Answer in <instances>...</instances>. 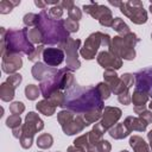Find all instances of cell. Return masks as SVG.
I'll return each mask as SVG.
<instances>
[{
	"mask_svg": "<svg viewBox=\"0 0 152 152\" xmlns=\"http://www.w3.org/2000/svg\"><path fill=\"white\" fill-rule=\"evenodd\" d=\"M64 109L71 110L72 113L84 115L95 109H104L103 100L100 96L96 87H80L74 84L65 90Z\"/></svg>",
	"mask_w": 152,
	"mask_h": 152,
	"instance_id": "1",
	"label": "cell"
},
{
	"mask_svg": "<svg viewBox=\"0 0 152 152\" xmlns=\"http://www.w3.org/2000/svg\"><path fill=\"white\" fill-rule=\"evenodd\" d=\"M1 31V57L13 53H26L27 56L36 49L27 38V27L21 30H5Z\"/></svg>",
	"mask_w": 152,
	"mask_h": 152,
	"instance_id": "2",
	"label": "cell"
},
{
	"mask_svg": "<svg viewBox=\"0 0 152 152\" xmlns=\"http://www.w3.org/2000/svg\"><path fill=\"white\" fill-rule=\"evenodd\" d=\"M43 34V45H58L61 46L70 37L69 32L64 27L63 19H52L46 10H42L39 13V24L37 25Z\"/></svg>",
	"mask_w": 152,
	"mask_h": 152,
	"instance_id": "3",
	"label": "cell"
},
{
	"mask_svg": "<svg viewBox=\"0 0 152 152\" xmlns=\"http://www.w3.org/2000/svg\"><path fill=\"white\" fill-rule=\"evenodd\" d=\"M140 42V38L133 33L129 32L125 36H116L112 39V45L108 49L113 53H115L121 59H134L135 58V50L134 46Z\"/></svg>",
	"mask_w": 152,
	"mask_h": 152,
	"instance_id": "4",
	"label": "cell"
},
{
	"mask_svg": "<svg viewBox=\"0 0 152 152\" xmlns=\"http://www.w3.org/2000/svg\"><path fill=\"white\" fill-rule=\"evenodd\" d=\"M57 120L61 124L62 129L66 135H74L76 133H80L88 126L83 115L81 114L75 115V113L68 109L61 110L57 114Z\"/></svg>",
	"mask_w": 152,
	"mask_h": 152,
	"instance_id": "5",
	"label": "cell"
},
{
	"mask_svg": "<svg viewBox=\"0 0 152 152\" xmlns=\"http://www.w3.org/2000/svg\"><path fill=\"white\" fill-rule=\"evenodd\" d=\"M21 127H23V133L19 139L20 145L23 148H30L32 146L34 134L44 128V122L37 113L30 112L25 116V124Z\"/></svg>",
	"mask_w": 152,
	"mask_h": 152,
	"instance_id": "6",
	"label": "cell"
},
{
	"mask_svg": "<svg viewBox=\"0 0 152 152\" xmlns=\"http://www.w3.org/2000/svg\"><path fill=\"white\" fill-rule=\"evenodd\" d=\"M110 45H112V39L109 34L97 31V32L91 33L86 39L83 48L80 49V53L84 59H93L95 58V55L100 46H104L109 49Z\"/></svg>",
	"mask_w": 152,
	"mask_h": 152,
	"instance_id": "7",
	"label": "cell"
},
{
	"mask_svg": "<svg viewBox=\"0 0 152 152\" xmlns=\"http://www.w3.org/2000/svg\"><path fill=\"white\" fill-rule=\"evenodd\" d=\"M120 11L127 18H129L131 21H133L134 24L141 25L147 21V13L142 6V2L140 1L132 0V1L121 2Z\"/></svg>",
	"mask_w": 152,
	"mask_h": 152,
	"instance_id": "8",
	"label": "cell"
},
{
	"mask_svg": "<svg viewBox=\"0 0 152 152\" xmlns=\"http://www.w3.org/2000/svg\"><path fill=\"white\" fill-rule=\"evenodd\" d=\"M83 11L86 13H88L89 15H91L94 19H97L99 23L102 26L112 27L114 18L112 15V11L107 6L99 5L95 1H91L90 5H84L83 6Z\"/></svg>",
	"mask_w": 152,
	"mask_h": 152,
	"instance_id": "9",
	"label": "cell"
},
{
	"mask_svg": "<svg viewBox=\"0 0 152 152\" xmlns=\"http://www.w3.org/2000/svg\"><path fill=\"white\" fill-rule=\"evenodd\" d=\"M80 46H81V40L72 39V38H69L65 43H63L59 46V49L63 48V51L66 55V68L71 71L77 70L81 66V63L78 59V53H77Z\"/></svg>",
	"mask_w": 152,
	"mask_h": 152,
	"instance_id": "10",
	"label": "cell"
},
{
	"mask_svg": "<svg viewBox=\"0 0 152 152\" xmlns=\"http://www.w3.org/2000/svg\"><path fill=\"white\" fill-rule=\"evenodd\" d=\"M135 89L145 91L150 97H152V66L141 69L134 74Z\"/></svg>",
	"mask_w": 152,
	"mask_h": 152,
	"instance_id": "11",
	"label": "cell"
},
{
	"mask_svg": "<svg viewBox=\"0 0 152 152\" xmlns=\"http://www.w3.org/2000/svg\"><path fill=\"white\" fill-rule=\"evenodd\" d=\"M96 59H97V63L104 69L118 70L122 65V59L109 50H103V51L99 52Z\"/></svg>",
	"mask_w": 152,
	"mask_h": 152,
	"instance_id": "12",
	"label": "cell"
},
{
	"mask_svg": "<svg viewBox=\"0 0 152 152\" xmlns=\"http://www.w3.org/2000/svg\"><path fill=\"white\" fill-rule=\"evenodd\" d=\"M121 109L118 107H104L102 112V119H101V125L106 131H109L114 125L118 124L119 119L121 118Z\"/></svg>",
	"mask_w": 152,
	"mask_h": 152,
	"instance_id": "13",
	"label": "cell"
},
{
	"mask_svg": "<svg viewBox=\"0 0 152 152\" xmlns=\"http://www.w3.org/2000/svg\"><path fill=\"white\" fill-rule=\"evenodd\" d=\"M43 61L49 66H57L64 61V51L59 48H45L43 51Z\"/></svg>",
	"mask_w": 152,
	"mask_h": 152,
	"instance_id": "14",
	"label": "cell"
},
{
	"mask_svg": "<svg viewBox=\"0 0 152 152\" xmlns=\"http://www.w3.org/2000/svg\"><path fill=\"white\" fill-rule=\"evenodd\" d=\"M23 65V59L21 55L19 53H13V55H7L2 57V63H1V69L4 72L12 75L15 74L17 70H19Z\"/></svg>",
	"mask_w": 152,
	"mask_h": 152,
	"instance_id": "15",
	"label": "cell"
},
{
	"mask_svg": "<svg viewBox=\"0 0 152 152\" xmlns=\"http://www.w3.org/2000/svg\"><path fill=\"white\" fill-rule=\"evenodd\" d=\"M56 71H57V69L49 66L42 62H36V64L32 66V76H33V78L38 80L39 82L44 81L45 78H48L49 76H51Z\"/></svg>",
	"mask_w": 152,
	"mask_h": 152,
	"instance_id": "16",
	"label": "cell"
},
{
	"mask_svg": "<svg viewBox=\"0 0 152 152\" xmlns=\"http://www.w3.org/2000/svg\"><path fill=\"white\" fill-rule=\"evenodd\" d=\"M125 126L129 129V132H133V131H138V132H144L146 131V127H147V124L140 119L139 116L135 118V116H127L124 121Z\"/></svg>",
	"mask_w": 152,
	"mask_h": 152,
	"instance_id": "17",
	"label": "cell"
},
{
	"mask_svg": "<svg viewBox=\"0 0 152 152\" xmlns=\"http://www.w3.org/2000/svg\"><path fill=\"white\" fill-rule=\"evenodd\" d=\"M129 133H131L129 129L125 126L124 122H122V124H116V125H114V126L108 131V134H109L112 138H114V139H124V138L128 137Z\"/></svg>",
	"mask_w": 152,
	"mask_h": 152,
	"instance_id": "18",
	"label": "cell"
},
{
	"mask_svg": "<svg viewBox=\"0 0 152 152\" xmlns=\"http://www.w3.org/2000/svg\"><path fill=\"white\" fill-rule=\"evenodd\" d=\"M129 145L133 148L134 152H150L148 145L145 142V140L139 135H133L129 138Z\"/></svg>",
	"mask_w": 152,
	"mask_h": 152,
	"instance_id": "19",
	"label": "cell"
},
{
	"mask_svg": "<svg viewBox=\"0 0 152 152\" xmlns=\"http://www.w3.org/2000/svg\"><path fill=\"white\" fill-rule=\"evenodd\" d=\"M110 150H112V146H110L109 141H107L104 139H101L100 141H97L95 144L89 142V145L86 148L87 152H110Z\"/></svg>",
	"mask_w": 152,
	"mask_h": 152,
	"instance_id": "20",
	"label": "cell"
},
{
	"mask_svg": "<svg viewBox=\"0 0 152 152\" xmlns=\"http://www.w3.org/2000/svg\"><path fill=\"white\" fill-rule=\"evenodd\" d=\"M14 91H15V88L12 84H10L8 82H4L0 86V97H1V100L5 101V102L12 101L13 97H14Z\"/></svg>",
	"mask_w": 152,
	"mask_h": 152,
	"instance_id": "21",
	"label": "cell"
},
{
	"mask_svg": "<svg viewBox=\"0 0 152 152\" xmlns=\"http://www.w3.org/2000/svg\"><path fill=\"white\" fill-rule=\"evenodd\" d=\"M36 108L39 113L46 115V116H50L52 114H55V110H56V107L49 101V100H42L39 101L37 104H36Z\"/></svg>",
	"mask_w": 152,
	"mask_h": 152,
	"instance_id": "22",
	"label": "cell"
},
{
	"mask_svg": "<svg viewBox=\"0 0 152 152\" xmlns=\"http://www.w3.org/2000/svg\"><path fill=\"white\" fill-rule=\"evenodd\" d=\"M106 132H107V131L103 128V126L101 125V122L95 124V126L93 127V129L89 132V142L95 144V142L100 141Z\"/></svg>",
	"mask_w": 152,
	"mask_h": 152,
	"instance_id": "23",
	"label": "cell"
},
{
	"mask_svg": "<svg viewBox=\"0 0 152 152\" xmlns=\"http://www.w3.org/2000/svg\"><path fill=\"white\" fill-rule=\"evenodd\" d=\"M148 95L145 91L141 90H137L134 89L133 94H132V102L134 104V107H140V106H146L147 101H148Z\"/></svg>",
	"mask_w": 152,
	"mask_h": 152,
	"instance_id": "24",
	"label": "cell"
},
{
	"mask_svg": "<svg viewBox=\"0 0 152 152\" xmlns=\"http://www.w3.org/2000/svg\"><path fill=\"white\" fill-rule=\"evenodd\" d=\"M27 38L32 44H43V34L40 32V30L38 28V26L36 27H27Z\"/></svg>",
	"mask_w": 152,
	"mask_h": 152,
	"instance_id": "25",
	"label": "cell"
},
{
	"mask_svg": "<svg viewBox=\"0 0 152 152\" xmlns=\"http://www.w3.org/2000/svg\"><path fill=\"white\" fill-rule=\"evenodd\" d=\"M37 146L39 148H43V150H46V148H50L53 144V138L51 134L49 133H43L40 134L38 138H37Z\"/></svg>",
	"mask_w": 152,
	"mask_h": 152,
	"instance_id": "26",
	"label": "cell"
},
{
	"mask_svg": "<svg viewBox=\"0 0 152 152\" xmlns=\"http://www.w3.org/2000/svg\"><path fill=\"white\" fill-rule=\"evenodd\" d=\"M112 27H113L118 33H120L121 36H125V34H127V33L131 32L128 25H127L121 18H114V21H113Z\"/></svg>",
	"mask_w": 152,
	"mask_h": 152,
	"instance_id": "27",
	"label": "cell"
},
{
	"mask_svg": "<svg viewBox=\"0 0 152 152\" xmlns=\"http://www.w3.org/2000/svg\"><path fill=\"white\" fill-rule=\"evenodd\" d=\"M46 100H49L55 107H63V104L65 102V94L62 93L61 90H58V91H55L53 94H51V96Z\"/></svg>",
	"mask_w": 152,
	"mask_h": 152,
	"instance_id": "28",
	"label": "cell"
},
{
	"mask_svg": "<svg viewBox=\"0 0 152 152\" xmlns=\"http://www.w3.org/2000/svg\"><path fill=\"white\" fill-rule=\"evenodd\" d=\"M23 21H24V25L28 28L31 27H36L38 24H39V14H36V13H27L24 15L23 18Z\"/></svg>",
	"mask_w": 152,
	"mask_h": 152,
	"instance_id": "29",
	"label": "cell"
},
{
	"mask_svg": "<svg viewBox=\"0 0 152 152\" xmlns=\"http://www.w3.org/2000/svg\"><path fill=\"white\" fill-rule=\"evenodd\" d=\"M40 93H42V91H40V89L38 88V86L27 84V86L25 87V96H26L28 100H31V101L36 100V99L39 96Z\"/></svg>",
	"mask_w": 152,
	"mask_h": 152,
	"instance_id": "30",
	"label": "cell"
},
{
	"mask_svg": "<svg viewBox=\"0 0 152 152\" xmlns=\"http://www.w3.org/2000/svg\"><path fill=\"white\" fill-rule=\"evenodd\" d=\"M20 4V1H12V0H2L0 1V13L1 14H7L10 13L13 7L18 6Z\"/></svg>",
	"mask_w": 152,
	"mask_h": 152,
	"instance_id": "31",
	"label": "cell"
},
{
	"mask_svg": "<svg viewBox=\"0 0 152 152\" xmlns=\"http://www.w3.org/2000/svg\"><path fill=\"white\" fill-rule=\"evenodd\" d=\"M102 112H103L102 109H95V110H91V112L84 114L83 118H84V120L87 121V124L90 125V124L97 121L100 118H102Z\"/></svg>",
	"mask_w": 152,
	"mask_h": 152,
	"instance_id": "32",
	"label": "cell"
},
{
	"mask_svg": "<svg viewBox=\"0 0 152 152\" xmlns=\"http://www.w3.org/2000/svg\"><path fill=\"white\" fill-rule=\"evenodd\" d=\"M96 89H97V91H99V94H100V96L102 97L103 101L107 100V99L110 96V94H112V90H110L109 86H108L106 82L99 83V84L96 86Z\"/></svg>",
	"mask_w": 152,
	"mask_h": 152,
	"instance_id": "33",
	"label": "cell"
},
{
	"mask_svg": "<svg viewBox=\"0 0 152 152\" xmlns=\"http://www.w3.org/2000/svg\"><path fill=\"white\" fill-rule=\"evenodd\" d=\"M63 7L61 6V2L59 4H57V5H55V6H52L50 10H49V15L52 18V19H55V20H61V18L63 17Z\"/></svg>",
	"mask_w": 152,
	"mask_h": 152,
	"instance_id": "34",
	"label": "cell"
},
{
	"mask_svg": "<svg viewBox=\"0 0 152 152\" xmlns=\"http://www.w3.org/2000/svg\"><path fill=\"white\" fill-rule=\"evenodd\" d=\"M6 126L14 129L17 127H20L21 126V119H20V115H17V114H12L10 115L7 119H6Z\"/></svg>",
	"mask_w": 152,
	"mask_h": 152,
	"instance_id": "35",
	"label": "cell"
},
{
	"mask_svg": "<svg viewBox=\"0 0 152 152\" xmlns=\"http://www.w3.org/2000/svg\"><path fill=\"white\" fill-rule=\"evenodd\" d=\"M63 23H64V27L65 30L69 32V33H74V32H77L78 28H80V25H78V21H75L70 18L68 19H63Z\"/></svg>",
	"mask_w": 152,
	"mask_h": 152,
	"instance_id": "36",
	"label": "cell"
},
{
	"mask_svg": "<svg viewBox=\"0 0 152 152\" xmlns=\"http://www.w3.org/2000/svg\"><path fill=\"white\" fill-rule=\"evenodd\" d=\"M74 145L75 146H78V147H82V148H87V146L89 145V132L88 133H84L82 135H80L78 138H76L74 140Z\"/></svg>",
	"mask_w": 152,
	"mask_h": 152,
	"instance_id": "37",
	"label": "cell"
},
{
	"mask_svg": "<svg viewBox=\"0 0 152 152\" xmlns=\"http://www.w3.org/2000/svg\"><path fill=\"white\" fill-rule=\"evenodd\" d=\"M25 110V106L23 102L20 101H15V102H12L10 104V112L12 114H17V115H20Z\"/></svg>",
	"mask_w": 152,
	"mask_h": 152,
	"instance_id": "38",
	"label": "cell"
},
{
	"mask_svg": "<svg viewBox=\"0 0 152 152\" xmlns=\"http://www.w3.org/2000/svg\"><path fill=\"white\" fill-rule=\"evenodd\" d=\"M68 15H69L70 19H72V20H75V21H78V20L82 18V12H81V10L75 5V6H72L70 10H68Z\"/></svg>",
	"mask_w": 152,
	"mask_h": 152,
	"instance_id": "39",
	"label": "cell"
},
{
	"mask_svg": "<svg viewBox=\"0 0 152 152\" xmlns=\"http://www.w3.org/2000/svg\"><path fill=\"white\" fill-rule=\"evenodd\" d=\"M21 81H23V77H21V75L20 74H12V75H10L8 77H7V80H6V82H8L10 84H12L14 88H17L20 83H21Z\"/></svg>",
	"mask_w": 152,
	"mask_h": 152,
	"instance_id": "40",
	"label": "cell"
},
{
	"mask_svg": "<svg viewBox=\"0 0 152 152\" xmlns=\"http://www.w3.org/2000/svg\"><path fill=\"white\" fill-rule=\"evenodd\" d=\"M44 49H45V48H44V45H43V44L38 45V46L33 50V52L28 55V59H30V61H32V62H36V61L40 57V55H43Z\"/></svg>",
	"mask_w": 152,
	"mask_h": 152,
	"instance_id": "41",
	"label": "cell"
},
{
	"mask_svg": "<svg viewBox=\"0 0 152 152\" xmlns=\"http://www.w3.org/2000/svg\"><path fill=\"white\" fill-rule=\"evenodd\" d=\"M118 100H119V102L122 103V104H129V103L132 102V95H131L129 90L119 94V95H118Z\"/></svg>",
	"mask_w": 152,
	"mask_h": 152,
	"instance_id": "42",
	"label": "cell"
},
{
	"mask_svg": "<svg viewBox=\"0 0 152 152\" xmlns=\"http://www.w3.org/2000/svg\"><path fill=\"white\" fill-rule=\"evenodd\" d=\"M122 81H124V83L127 86V88H131L132 86H133V83H134V75H132V74H129V72H126V74H124V75H121V77H120Z\"/></svg>",
	"mask_w": 152,
	"mask_h": 152,
	"instance_id": "43",
	"label": "cell"
},
{
	"mask_svg": "<svg viewBox=\"0 0 152 152\" xmlns=\"http://www.w3.org/2000/svg\"><path fill=\"white\" fill-rule=\"evenodd\" d=\"M139 118L142 119L147 125H148V124H152V110L145 109L144 112H141V113L139 114Z\"/></svg>",
	"mask_w": 152,
	"mask_h": 152,
	"instance_id": "44",
	"label": "cell"
},
{
	"mask_svg": "<svg viewBox=\"0 0 152 152\" xmlns=\"http://www.w3.org/2000/svg\"><path fill=\"white\" fill-rule=\"evenodd\" d=\"M61 6H62L63 8L70 10L72 6H75V2L71 1V0H64V1H61Z\"/></svg>",
	"mask_w": 152,
	"mask_h": 152,
	"instance_id": "45",
	"label": "cell"
},
{
	"mask_svg": "<svg viewBox=\"0 0 152 152\" xmlns=\"http://www.w3.org/2000/svg\"><path fill=\"white\" fill-rule=\"evenodd\" d=\"M23 126V125H21ZM17 127V128H14V129H12V132H13V137L14 138H17V139H20V137H21V133H23V127Z\"/></svg>",
	"mask_w": 152,
	"mask_h": 152,
	"instance_id": "46",
	"label": "cell"
},
{
	"mask_svg": "<svg viewBox=\"0 0 152 152\" xmlns=\"http://www.w3.org/2000/svg\"><path fill=\"white\" fill-rule=\"evenodd\" d=\"M66 152H86V150L82 148V147H78V146L72 145V146H69V147H68Z\"/></svg>",
	"mask_w": 152,
	"mask_h": 152,
	"instance_id": "47",
	"label": "cell"
},
{
	"mask_svg": "<svg viewBox=\"0 0 152 152\" xmlns=\"http://www.w3.org/2000/svg\"><path fill=\"white\" fill-rule=\"evenodd\" d=\"M147 139L150 141V147H151V151H152V129L147 133Z\"/></svg>",
	"mask_w": 152,
	"mask_h": 152,
	"instance_id": "48",
	"label": "cell"
},
{
	"mask_svg": "<svg viewBox=\"0 0 152 152\" xmlns=\"http://www.w3.org/2000/svg\"><path fill=\"white\" fill-rule=\"evenodd\" d=\"M148 108H150V109H151V110H152V101H151V102H150V104H148Z\"/></svg>",
	"mask_w": 152,
	"mask_h": 152,
	"instance_id": "49",
	"label": "cell"
},
{
	"mask_svg": "<svg viewBox=\"0 0 152 152\" xmlns=\"http://www.w3.org/2000/svg\"><path fill=\"white\" fill-rule=\"evenodd\" d=\"M150 12H151V13H152V2H151V4H150Z\"/></svg>",
	"mask_w": 152,
	"mask_h": 152,
	"instance_id": "50",
	"label": "cell"
},
{
	"mask_svg": "<svg viewBox=\"0 0 152 152\" xmlns=\"http://www.w3.org/2000/svg\"><path fill=\"white\" fill-rule=\"evenodd\" d=\"M120 152H128L127 150H122V151H120Z\"/></svg>",
	"mask_w": 152,
	"mask_h": 152,
	"instance_id": "51",
	"label": "cell"
},
{
	"mask_svg": "<svg viewBox=\"0 0 152 152\" xmlns=\"http://www.w3.org/2000/svg\"><path fill=\"white\" fill-rule=\"evenodd\" d=\"M151 38H152V34H151Z\"/></svg>",
	"mask_w": 152,
	"mask_h": 152,
	"instance_id": "52",
	"label": "cell"
}]
</instances>
